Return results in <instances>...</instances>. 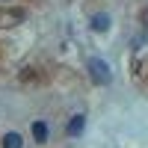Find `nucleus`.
<instances>
[{"label": "nucleus", "mask_w": 148, "mask_h": 148, "mask_svg": "<svg viewBox=\"0 0 148 148\" xmlns=\"http://www.w3.org/2000/svg\"><path fill=\"white\" fill-rule=\"evenodd\" d=\"M86 68H89V77H92V80H95L98 86H107L110 80H113V71H110V65L104 62L101 56H89Z\"/></svg>", "instance_id": "nucleus-1"}, {"label": "nucleus", "mask_w": 148, "mask_h": 148, "mask_svg": "<svg viewBox=\"0 0 148 148\" xmlns=\"http://www.w3.org/2000/svg\"><path fill=\"white\" fill-rule=\"evenodd\" d=\"M83 127H86V116L77 113V116H71V121H68V127H65V130H68V136H80Z\"/></svg>", "instance_id": "nucleus-2"}, {"label": "nucleus", "mask_w": 148, "mask_h": 148, "mask_svg": "<svg viewBox=\"0 0 148 148\" xmlns=\"http://www.w3.org/2000/svg\"><path fill=\"white\" fill-rule=\"evenodd\" d=\"M92 30H95V33H107V30H110V15H107V12L92 15Z\"/></svg>", "instance_id": "nucleus-3"}, {"label": "nucleus", "mask_w": 148, "mask_h": 148, "mask_svg": "<svg viewBox=\"0 0 148 148\" xmlns=\"http://www.w3.org/2000/svg\"><path fill=\"white\" fill-rule=\"evenodd\" d=\"M33 139L39 142V145H45L47 142V125L39 119V121H33Z\"/></svg>", "instance_id": "nucleus-4"}, {"label": "nucleus", "mask_w": 148, "mask_h": 148, "mask_svg": "<svg viewBox=\"0 0 148 148\" xmlns=\"http://www.w3.org/2000/svg\"><path fill=\"white\" fill-rule=\"evenodd\" d=\"M21 145H24V139H21V133H15V130H9L3 136V148H21Z\"/></svg>", "instance_id": "nucleus-5"}]
</instances>
